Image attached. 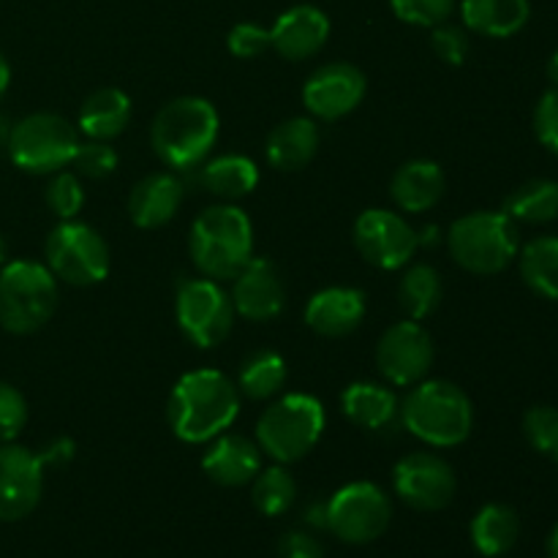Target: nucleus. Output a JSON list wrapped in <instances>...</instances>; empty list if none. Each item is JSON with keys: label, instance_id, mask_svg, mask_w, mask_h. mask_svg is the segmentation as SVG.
<instances>
[{"label": "nucleus", "instance_id": "1", "mask_svg": "<svg viewBox=\"0 0 558 558\" xmlns=\"http://www.w3.org/2000/svg\"><path fill=\"white\" fill-rule=\"evenodd\" d=\"M240 412L238 387L221 371H191L169 396V428L180 441L205 445L221 436Z\"/></svg>", "mask_w": 558, "mask_h": 558}, {"label": "nucleus", "instance_id": "2", "mask_svg": "<svg viewBox=\"0 0 558 558\" xmlns=\"http://www.w3.org/2000/svg\"><path fill=\"white\" fill-rule=\"evenodd\" d=\"M218 129H221V120L207 98H174L167 107H161V112L153 120V150L167 167L194 169L216 147Z\"/></svg>", "mask_w": 558, "mask_h": 558}, {"label": "nucleus", "instance_id": "3", "mask_svg": "<svg viewBox=\"0 0 558 558\" xmlns=\"http://www.w3.org/2000/svg\"><path fill=\"white\" fill-rule=\"evenodd\" d=\"M191 256L205 278L232 281L254 256L248 216L234 205L207 207L191 227Z\"/></svg>", "mask_w": 558, "mask_h": 558}, {"label": "nucleus", "instance_id": "4", "mask_svg": "<svg viewBox=\"0 0 558 558\" xmlns=\"http://www.w3.org/2000/svg\"><path fill=\"white\" fill-rule=\"evenodd\" d=\"M398 414L409 434L430 447L463 445L474 425V407L466 392L441 379L417 381Z\"/></svg>", "mask_w": 558, "mask_h": 558}, {"label": "nucleus", "instance_id": "5", "mask_svg": "<svg viewBox=\"0 0 558 558\" xmlns=\"http://www.w3.org/2000/svg\"><path fill=\"white\" fill-rule=\"evenodd\" d=\"M450 254L474 276H496L518 256V223L507 213L480 210L458 218L447 234Z\"/></svg>", "mask_w": 558, "mask_h": 558}, {"label": "nucleus", "instance_id": "6", "mask_svg": "<svg viewBox=\"0 0 558 558\" xmlns=\"http://www.w3.org/2000/svg\"><path fill=\"white\" fill-rule=\"evenodd\" d=\"M325 430V409L308 392H289L262 412L256 441L278 463H294L308 456Z\"/></svg>", "mask_w": 558, "mask_h": 558}, {"label": "nucleus", "instance_id": "7", "mask_svg": "<svg viewBox=\"0 0 558 558\" xmlns=\"http://www.w3.org/2000/svg\"><path fill=\"white\" fill-rule=\"evenodd\" d=\"M58 308V278L49 267L16 259L0 270V327L31 336L52 319Z\"/></svg>", "mask_w": 558, "mask_h": 558}, {"label": "nucleus", "instance_id": "8", "mask_svg": "<svg viewBox=\"0 0 558 558\" xmlns=\"http://www.w3.org/2000/svg\"><path fill=\"white\" fill-rule=\"evenodd\" d=\"M9 156L22 172L49 174L71 167L80 136L76 129L65 118L52 112H36L22 118L11 125L9 134Z\"/></svg>", "mask_w": 558, "mask_h": 558}, {"label": "nucleus", "instance_id": "9", "mask_svg": "<svg viewBox=\"0 0 558 558\" xmlns=\"http://www.w3.org/2000/svg\"><path fill=\"white\" fill-rule=\"evenodd\" d=\"M47 267L71 287H93L109 276V248L101 234L82 221H63L47 238Z\"/></svg>", "mask_w": 558, "mask_h": 558}, {"label": "nucleus", "instance_id": "10", "mask_svg": "<svg viewBox=\"0 0 558 558\" xmlns=\"http://www.w3.org/2000/svg\"><path fill=\"white\" fill-rule=\"evenodd\" d=\"M390 499L374 483L347 485L325 507L327 529L349 545H365L379 539L390 526Z\"/></svg>", "mask_w": 558, "mask_h": 558}, {"label": "nucleus", "instance_id": "11", "mask_svg": "<svg viewBox=\"0 0 558 558\" xmlns=\"http://www.w3.org/2000/svg\"><path fill=\"white\" fill-rule=\"evenodd\" d=\"M174 314L183 336L199 349H213L227 341L234 325L232 298L210 278H194L180 287Z\"/></svg>", "mask_w": 558, "mask_h": 558}, {"label": "nucleus", "instance_id": "12", "mask_svg": "<svg viewBox=\"0 0 558 558\" xmlns=\"http://www.w3.org/2000/svg\"><path fill=\"white\" fill-rule=\"evenodd\" d=\"M354 245L368 265L379 270H401L412 262L420 234L398 213L374 207L354 221Z\"/></svg>", "mask_w": 558, "mask_h": 558}, {"label": "nucleus", "instance_id": "13", "mask_svg": "<svg viewBox=\"0 0 558 558\" xmlns=\"http://www.w3.org/2000/svg\"><path fill=\"white\" fill-rule=\"evenodd\" d=\"M376 365L381 376L398 387H414L434 365V341L420 322L407 319L387 327L376 347Z\"/></svg>", "mask_w": 558, "mask_h": 558}, {"label": "nucleus", "instance_id": "14", "mask_svg": "<svg viewBox=\"0 0 558 558\" xmlns=\"http://www.w3.org/2000/svg\"><path fill=\"white\" fill-rule=\"evenodd\" d=\"M396 494L409 507L423 512L445 510L456 496V472L434 452H412L392 469Z\"/></svg>", "mask_w": 558, "mask_h": 558}, {"label": "nucleus", "instance_id": "15", "mask_svg": "<svg viewBox=\"0 0 558 558\" xmlns=\"http://www.w3.org/2000/svg\"><path fill=\"white\" fill-rule=\"evenodd\" d=\"M44 461L20 445H0V521H22L41 501Z\"/></svg>", "mask_w": 558, "mask_h": 558}, {"label": "nucleus", "instance_id": "16", "mask_svg": "<svg viewBox=\"0 0 558 558\" xmlns=\"http://www.w3.org/2000/svg\"><path fill=\"white\" fill-rule=\"evenodd\" d=\"M365 96V74L352 63H327L308 76L303 104L314 118L338 120L354 112Z\"/></svg>", "mask_w": 558, "mask_h": 558}, {"label": "nucleus", "instance_id": "17", "mask_svg": "<svg viewBox=\"0 0 558 558\" xmlns=\"http://www.w3.org/2000/svg\"><path fill=\"white\" fill-rule=\"evenodd\" d=\"M234 292L232 305L240 316L251 322H270L287 305V289L278 278V270L270 259L251 256L248 265L232 278Z\"/></svg>", "mask_w": 558, "mask_h": 558}, {"label": "nucleus", "instance_id": "18", "mask_svg": "<svg viewBox=\"0 0 558 558\" xmlns=\"http://www.w3.org/2000/svg\"><path fill=\"white\" fill-rule=\"evenodd\" d=\"M330 36V20L316 5H292L270 27L272 49L287 60H308L319 52Z\"/></svg>", "mask_w": 558, "mask_h": 558}, {"label": "nucleus", "instance_id": "19", "mask_svg": "<svg viewBox=\"0 0 558 558\" xmlns=\"http://www.w3.org/2000/svg\"><path fill=\"white\" fill-rule=\"evenodd\" d=\"M365 316V294L352 287H330L316 292L305 305V325L325 338H343L360 327Z\"/></svg>", "mask_w": 558, "mask_h": 558}, {"label": "nucleus", "instance_id": "20", "mask_svg": "<svg viewBox=\"0 0 558 558\" xmlns=\"http://www.w3.org/2000/svg\"><path fill=\"white\" fill-rule=\"evenodd\" d=\"M183 183L172 172L142 178L129 196V216L140 229H158L178 216L183 205Z\"/></svg>", "mask_w": 558, "mask_h": 558}, {"label": "nucleus", "instance_id": "21", "mask_svg": "<svg viewBox=\"0 0 558 558\" xmlns=\"http://www.w3.org/2000/svg\"><path fill=\"white\" fill-rule=\"evenodd\" d=\"M259 445H254L248 436H216L213 447L202 458V469L213 483L223 485V488H238V485L251 483L259 474Z\"/></svg>", "mask_w": 558, "mask_h": 558}, {"label": "nucleus", "instance_id": "22", "mask_svg": "<svg viewBox=\"0 0 558 558\" xmlns=\"http://www.w3.org/2000/svg\"><path fill=\"white\" fill-rule=\"evenodd\" d=\"M319 150V129L311 118H289L267 136V161L281 172H298L308 167Z\"/></svg>", "mask_w": 558, "mask_h": 558}, {"label": "nucleus", "instance_id": "23", "mask_svg": "<svg viewBox=\"0 0 558 558\" xmlns=\"http://www.w3.org/2000/svg\"><path fill=\"white\" fill-rule=\"evenodd\" d=\"M445 172L436 161H417L403 163L392 178V199L403 213H425L445 196Z\"/></svg>", "mask_w": 558, "mask_h": 558}, {"label": "nucleus", "instance_id": "24", "mask_svg": "<svg viewBox=\"0 0 558 558\" xmlns=\"http://www.w3.org/2000/svg\"><path fill=\"white\" fill-rule=\"evenodd\" d=\"M463 25L488 38H510L526 27L532 16L529 0H463Z\"/></svg>", "mask_w": 558, "mask_h": 558}, {"label": "nucleus", "instance_id": "25", "mask_svg": "<svg viewBox=\"0 0 558 558\" xmlns=\"http://www.w3.org/2000/svg\"><path fill=\"white\" fill-rule=\"evenodd\" d=\"M131 120V98L120 87L90 93L80 109V129L96 142H109L125 131Z\"/></svg>", "mask_w": 558, "mask_h": 558}, {"label": "nucleus", "instance_id": "26", "mask_svg": "<svg viewBox=\"0 0 558 558\" xmlns=\"http://www.w3.org/2000/svg\"><path fill=\"white\" fill-rule=\"evenodd\" d=\"M343 414L352 420L357 428L381 430L398 417V398L387 387L371 385V381H354L341 396Z\"/></svg>", "mask_w": 558, "mask_h": 558}, {"label": "nucleus", "instance_id": "27", "mask_svg": "<svg viewBox=\"0 0 558 558\" xmlns=\"http://www.w3.org/2000/svg\"><path fill=\"white\" fill-rule=\"evenodd\" d=\"M521 534V521L507 505H485L472 521V543L483 556L496 558L512 550Z\"/></svg>", "mask_w": 558, "mask_h": 558}, {"label": "nucleus", "instance_id": "28", "mask_svg": "<svg viewBox=\"0 0 558 558\" xmlns=\"http://www.w3.org/2000/svg\"><path fill=\"white\" fill-rule=\"evenodd\" d=\"M202 183L221 199H243L259 183V169L245 156H218L202 169Z\"/></svg>", "mask_w": 558, "mask_h": 558}, {"label": "nucleus", "instance_id": "29", "mask_svg": "<svg viewBox=\"0 0 558 558\" xmlns=\"http://www.w3.org/2000/svg\"><path fill=\"white\" fill-rule=\"evenodd\" d=\"M507 216L515 223H550L558 218V183L556 180H529L518 185L505 199Z\"/></svg>", "mask_w": 558, "mask_h": 558}, {"label": "nucleus", "instance_id": "30", "mask_svg": "<svg viewBox=\"0 0 558 558\" xmlns=\"http://www.w3.org/2000/svg\"><path fill=\"white\" fill-rule=\"evenodd\" d=\"M521 276L534 294L545 300H558V238H534L532 243L523 245L521 256Z\"/></svg>", "mask_w": 558, "mask_h": 558}, {"label": "nucleus", "instance_id": "31", "mask_svg": "<svg viewBox=\"0 0 558 558\" xmlns=\"http://www.w3.org/2000/svg\"><path fill=\"white\" fill-rule=\"evenodd\" d=\"M287 385V363L278 352H256L243 363L238 376V390L248 396L251 401H267L278 396Z\"/></svg>", "mask_w": 558, "mask_h": 558}, {"label": "nucleus", "instance_id": "32", "mask_svg": "<svg viewBox=\"0 0 558 558\" xmlns=\"http://www.w3.org/2000/svg\"><path fill=\"white\" fill-rule=\"evenodd\" d=\"M441 278L439 272L430 265H412L403 272L401 283H398V300H401V308L407 311L409 319L420 322L425 316L434 314L441 303Z\"/></svg>", "mask_w": 558, "mask_h": 558}, {"label": "nucleus", "instance_id": "33", "mask_svg": "<svg viewBox=\"0 0 558 558\" xmlns=\"http://www.w3.org/2000/svg\"><path fill=\"white\" fill-rule=\"evenodd\" d=\"M254 505L262 515L276 518L283 515L298 499V483L283 466H272L254 477Z\"/></svg>", "mask_w": 558, "mask_h": 558}, {"label": "nucleus", "instance_id": "34", "mask_svg": "<svg viewBox=\"0 0 558 558\" xmlns=\"http://www.w3.org/2000/svg\"><path fill=\"white\" fill-rule=\"evenodd\" d=\"M523 434L539 456L558 463V409L534 407L523 417Z\"/></svg>", "mask_w": 558, "mask_h": 558}, {"label": "nucleus", "instance_id": "35", "mask_svg": "<svg viewBox=\"0 0 558 558\" xmlns=\"http://www.w3.org/2000/svg\"><path fill=\"white\" fill-rule=\"evenodd\" d=\"M47 205L54 216L63 218V221H71L82 210V205H85V191H82L80 174H54L52 183L47 185Z\"/></svg>", "mask_w": 558, "mask_h": 558}, {"label": "nucleus", "instance_id": "36", "mask_svg": "<svg viewBox=\"0 0 558 558\" xmlns=\"http://www.w3.org/2000/svg\"><path fill=\"white\" fill-rule=\"evenodd\" d=\"M390 5L398 20L417 27L441 25L456 11V0H390Z\"/></svg>", "mask_w": 558, "mask_h": 558}, {"label": "nucleus", "instance_id": "37", "mask_svg": "<svg viewBox=\"0 0 558 558\" xmlns=\"http://www.w3.org/2000/svg\"><path fill=\"white\" fill-rule=\"evenodd\" d=\"M71 167L76 169L80 178H109V174L118 169V153L114 147H109L107 142H87V145L76 147L74 158H71Z\"/></svg>", "mask_w": 558, "mask_h": 558}, {"label": "nucleus", "instance_id": "38", "mask_svg": "<svg viewBox=\"0 0 558 558\" xmlns=\"http://www.w3.org/2000/svg\"><path fill=\"white\" fill-rule=\"evenodd\" d=\"M27 423V403L16 387L0 381V445L14 441Z\"/></svg>", "mask_w": 558, "mask_h": 558}, {"label": "nucleus", "instance_id": "39", "mask_svg": "<svg viewBox=\"0 0 558 558\" xmlns=\"http://www.w3.org/2000/svg\"><path fill=\"white\" fill-rule=\"evenodd\" d=\"M227 47L234 58L248 60V58H256V54L267 52V49L272 47V38L267 27L254 25V22H240V25H234L232 31H229Z\"/></svg>", "mask_w": 558, "mask_h": 558}, {"label": "nucleus", "instance_id": "40", "mask_svg": "<svg viewBox=\"0 0 558 558\" xmlns=\"http://www.w3.org/2000/svg\"><path fill=\"white\" fill-rule=\"evenodd\" d=\"M430 47H434V52L447 65H463V60L469 58L466 31L458 25H447V22L434 27V33H430Z\"/></svg>", "mask_w": 558, "mask_h": 558}, {"label": "nucleus", "instance_id": "41", "mask_svg": "<svg viewBox=\"0 0 558 558\" xmlns=\"http://www.w3.org/2000/svg\"><path fill=\"white\" fill-rule=\"evenodd\" d=\"M534 131H537V140L558 156V87L539 98L534 109Z\"/></svg>", "mask_w": 558, "mask_h": 558}, {"label": "nucleus", "instance_id": "42", "mask_svg": "<svg viewBox=\"0 0 558 558\" xmlns=\"http://www.w3.org/2000/svg\"><path fill=\"white\" fill-rule=\"evenodd\" d=\"M278 554H281V558H322L325 556V548H322V543L314 534L294 529V532H287L281 537Z\"/></svg>", "mask_w": 558, "mask_h": 558}, {"label": "nucleus", "instance_id": "43", "mask_svg": "<svg viewBox=\"0 0 558 558\" xmlns=\"http://www.w3.org/2000/svg\"><path fill=\"white\" fill-rule=\"evenodd\" d=\"M9 80H11V69H9V63H5L3 52H0V96H3L5 87H9Z\"/></svg>", "mask_w": 558, "mask_h": 558}, {"label": "nucleus", "instance_id": "44", "mask_svg": "<svg viewBox=\"0 0 558 558\" xmlns=\"http://www.w3.org/2000/svg\"><path fill=\"white\" fill-rule=\"evenodd\" d=\"M9 134H11V125H9V120H5L3 114H0V150H3V147L9 145Z\"/></svg>", "mask_w": 558, "mask_h": 558}, {"label": "nucleus", "instance_id": "45", "mask_svg": "<svg viewBox=\"0 0 558 558\" xmlns=\"http://www.w3.org/2000/svg\"><path fill=\"white\" fill-rule=\"evenodd\" d=\"M548 556L558 558V523H556L554 534H550V539H548Z\"/></svg>", "mask_w": 558, "mask_h": 558}, {"label": "nucleus", "instance_id": "46", "mask_svg": "<svg viewBox=\"0 0 558 558\" xmlns=\"http://www.w3.org/2000/svg\"><path fill=\"white\" fill-rule=\"evenodd\" d=\"M548 74H550V80H554L558 85V49H556V54L550 58V63H548Z\"/></svg>", "mask_w": 558, "mask_h": 558}, {"label": "nucleus", "instance_id": "47", "mask_svg": "<svg viewBox=\"0 0 558 558\" xmlns=\"http://www.w3.org/2000/svg\"><path fill=\"white\" fill-rule=\"evenodd\" d=\"M5 251H9V248H5V240H3V234H0V265L5 262Z\"/></svg>", "mask_w": 558, "mask_h": 558}]
</instances>
